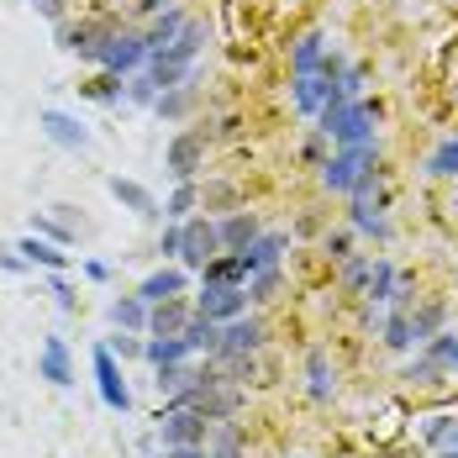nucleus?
I'll return each instance as SVG.
<instances>
[{
	"label": "nucleus",
	"instance_id": "1",
	"mask_svg": "<svg viewBox=\"0 0 458 458\" xmlns=\"http://www.w3.org/2000/svg\"><path fill=\"white\" fill-rule=\"evenodd\" d=\"M321 127L317 132H327V142H337V148H359V142H374V122H379V106L374 100H337V106H327L317 116Z\"/></svg>",
	"mask_w": 458,
	"mask_h": 458
},
{
	"label": "nucleus",
	"instance_id": "2",
	"mask_svg": "<svg viewBox=\"0 0 458 458\" xmlns=\"http://www.w3.org/2000/svg\"><path fill=\"white\" fill-rule=\"evenodd\" d=\"M374 164H379V142L337 148V153H327V164H321V190H332V195H353V184L364 180Z\"/></svg>",
	"mask_w": 458,
	"mask_h": 458
},
{
	"label": "nucleus",
	"instance_id": "3",
	"mask_svg": "<svg viewBox=\"0 0 458 458\" xmlns=\"http://www.w3.org/2000/svg\"><path fill=\"white\" fill-rule=\"evenodd\" d=\"M148 58H153V47H148V38L142 32H132V27H116L106 43H100V69L106 74H122V80H132L138 69H148Z\"/></svg>",
	"mask_w": 458,
	"mask_h": 458
},
{
	"label": "nucleus",
	"instance_id": "4",
	"mask_svg": "<svg viewBox=\"0 0 458 458\" xmlns=\"http://www.w3.org/2000/svg\"><path fill=\"white\" fill-rule=\"evenodd\" d=\"M90 364H95V390H100V406L116 416L132 411V390H127V374H122V359L111 353V343H95L90 348Z\"/></svg>",
	"mask_w": 458,
	"mask_h": 458
},
{
	"label": "nucleus",
	"instance_id": "5",
	"mask_svg": "<svg viewBox=\"0 0 458 458\" xmlns=\"http://www.w3.org/2000/svg\"><path fill=\"white\" fill-rule=\"evenodd\" d=\"M206 432H211V421L195 406H164L158 411V443L164 448H206Z\"/></svg>",
	"mask_w": 458,
	"mask_h": 458
},
{
	"label": "nucleus",
	"instance_id": "6",
	"mask_svg": "<svg viewBox=\"0 0 458 458\" xmlns=\"http://www.w3.org/2000/svg\"><path fill=\"white\" fill-rule=\"evenodd\" d=\"M216 253H222V237H216V222H211V216L180 222V269H195V275H200Z\"/></svg>",
	"mask_w": 458,
	"mask_h": 458
},
{
	"label": "nucleus",
	"instance_id": "7",
	"mask_svg": "<svg viewBox=\"0 0 458 458\" xmlns=\"http://www.w3.org/2000/svg\"><path fill=\"white\" fill-rule=\"evenodd\" d=\"M206 153H211V138L206 132H195V127H180L169 148H164V169L174 174V180H195L200 169H206Z\"/></svg>",
	"mask_w": 458,
	"mask_h": 458
},
{
	"label": "nucleus",
	"instance_id": "8",
	"mask_svg": "<svg viewBox=\"0 0 458 458\" xmlns=\"http://www.w3.org/2000/svg\"><path fill=\"white\" fill-rule=\"evenodd\" d=\"M264 343H269V327H264V317L248 311V317H237V321H222V343H216L211 359H216V364H222V359H253Z\"/></svg>",
	"mask_w": 458,
	"mask_h": 458
},
{
	"label": "nucleus",
	"instance_id": "9",
	"mask_svg": "<svg viewBox=\"0 0 458 458\" xmlns=\"http://www.w3.org/2000/svg\"><path fill=\"white\" fill-rule=\"evenodd\" d=\"M248 284H206L200 279V295H195V311H206V317H216V321H237V317H248Z\"/></svg>",
	"mask_w": 458,
	"mask_h": 458
},
{
	"label": "nucleus",
	"instance_id": "10",
	"mask_svg": "<svg viewBox=\"0 0 458 458\" xmlns=\"http://www.w3.org/2000/svg\"><path fill=\"white\" fill-rule=\"evenodd\" d=\"M116 32V21H58V47L64 53H80L85 64L100 58V43Z\"/></svg>",
	"mask_w": 458,
	"mask_h": 458
},
{
	"label": "nucleus",
	"instance_id": "11",
	"mask_svg": "<svg viewBox=\"0 0 458 458\" xmlns=\"http://www.w3.org/2000/svg\"><path fill=\"white\" fill-rule=\"evenodd\" d=\"M38 127H43V138L53 148H64V153H85L90 148V127L80 122V116H69V111H53L47 106L43 116H38Z\"/></svg>",
	"mask_w": 458,
	"mask_h": 458
},
{
	"label": "nucleus",
	"instance_id": "12",
	"mask_svg": "<svg viewBox=\"0 0 458 458\" xmlns=\"http://www.w3.org/2000/svg\"><path fill=\"white\" fill-rule=\"evenodd\" d=\"M38 379H47L53 390L74 385V353H69L64 337H43V348H38Z\"/></svg>",
	"mask_w": 458,
	"mask_h": 458
},
{
	"label": "nucleus",
	"instance_id": "13",
	"mask_svg": "<svg viewBox=\"0 0 458 458\" xmlns=\"http://www.w3.org/2000/svg\"><path fill=\"white\" fill-rule=\"evenodd\" d=\"M106 190H111V200H116L122 211H132V216H142V222L164 216V206H158V195H153L148 184H138V180H122V174H111V180H106Z\"/></svg>",
	"mask_w": 458,
	"mask_h": 458
},
{
	"label": "nucleus",
	"instance_id": "14",
	"mask_svg": "<svg viewBox=\"0 0 458 458\" xmlns=\"http://www.w3.org/2000/svg\"><path fill=\"white\" fill-rule=\"evenodd\" d=\"M284 248H290V237H284V232H259L237 259H242V269H248V279H253L259 269H275L279 259H284Z\"/></svg>",
	"mask_w": 458,
	"mask_h": 458
},
{
	"label": "nucleus",
	"instance_id": "15",
	"mask_svg": "<svg viewBox=\"0 0 458 458\" xmlns=\"http://www.w3.org/2000/svg\"><path fill=\"white\" fill-rule=\"evenodd\" d=\"M184 290H190V269H180V264H164V269H153V275L138 284V295L148 301V306L174 301V295H184Z\"/></svg>",
	"mask_w": 458,
	"mask_h": 458
},
{
	"label": "nucleus",
	"instance_id": "16",
	"mask_svg": "<svg viewBox=\"0 0 458 458\" xmlns=\"http://www.w3.org/2000/svg\"><path fill=\"white\" fill-rule=\"evenodd\" d=\"M16 253H21L32 269H47V275H64V269H69V253H64L53 237H38V232H27V237L16 242Z\"/></svg>",
	"mask_w": 458,
	"mask_h": 458
},
{
	"label": "nucleus",
	"instance_id": "17",
	"mask_svg": "<svg viewBox=\"0 0 458 458\" xmlns=\"http://www.w3.org/2000/svg\"><path fill=\"white\" fill-rule=\"evenodd\" d=\"M259 232H264V227H259V216H253V211H242V206L227 211V216H216V237H222V248H227V253H242Z\"/></svg>",
	"mask_w": 458,
	"mask_h": 458
},
{
	"label": "nucleus",
	"instance_id": "18",
	"mask_svg": "<svg viewBox=\"0 0 458 458\" xmlns=\"http://www.w3.org/2000/svg\"><path fill=\"white\" fill-rule=\"evenodd\" d=\"M190 301L184 295H174V301H158L153 311H148V337H180L184 332V321H190Z\"/></svg>",
	"mask_w": 458,
	"mask_h": 458
},
{
	"label": "nucleus",
	"instance_id": "19",
	"mask_svg": "<svg viewBox=\"0 0 458 458\" xmlns=\"http://www.w3.org/2000/svg\"><path fill=\"white\" fill-rule=\"evenodd\" d=\"M332 47H327V32H301L295 43H290V74H317L321 69V58H327Z\"/></svg>",
	"mask_w": 458,
	"mask_h": 458
},
{
	"label": "nucleus",
	"instance_id": "20",
	"mask_svg": "<svg viewBox=\"0 0 458 458\" xmlns=\"http://www.w3.org/2000/svg\"><path fill=\"white\" fill-rule=\"evenodd\" d=\"M148 311H153V306H148V301H142L138 290H132V295H116V301H111V306H106V317H111V327H116V332H148Z\"/></svg>",
	"mask_w": 458,
	"mask_h": 458
},
{
	"label": "nucleus",
	"instance_id": "21",
	"mask_svg": "<svg viewBox=\"0 0 458 458\" xmlns=\"http://www.w3.org/2000/svg\"><path fill=\"white\" fill-rule=\"evenodd\" d=\"M306 390H311V401H332L337 395V369L327 364V348L306 353Z\"/></svg>",
	"mask_w": 458,
	"mask_h": 458
},
{
	"label": "nucleus",
	"instance_id": "22",
	"mask_svg": "<svg viewBox=\"0 0 458 458\" xmlns=\"http://www.w3.org/2000/svg\"><path fill=\"white\" fill-rule=\"evenodd\" d=\"M348 227L353 232H369V237H390V222L379 216V200L374 195H348Z\"/></svg>",
	"mask_w": 458,
	"mask_h": 458
},
{
	"label": "nucleus",
	"instance_id": "23",
	"mask_svg": "<svg viewBox=\"0 0 458 458\" xmlns=\"http://www.w3.org/2000/svg\"><path fill=\"white\" fill-rule=\"evenodd\" d=\"M142 359H148L153 369H164V364H190V359H195V348L184 343V332H180V337H148V343H142Z\"/></svg>",
	"mask_w": 458,
	"mask_h": 458
},
{
	"label": "nucleus",
	"instance_id": "24",
	"mask_svg": "<svg viewBox=\"0 0 458 458\" xmlns=\"http://www.w3.org/2000/svg\"><path fill=\"white\" fill-rule=\"evenodd\" d=\"M395 290H401V275H395V264H390V259H374V269H369V284H364V301H369V306H390V301H395Z\"/></svg>",
	"mask_w": 458,
	"mask_h": 458
},
{
	"label": "nucleus",
	"instance_id": "25",
	"mask_svg": "<svg viewBox=\"0 0 458 458\" xmlns=\"http://www.w3.org/2000/svg\"><path fill=\"white\" fill-rule=\"evenodd\" d=\"M184 343H190L195 353H216V343H222V321L206 317V311H190V321H184Z\"/></svg>",
	"mask_w": 458,
	"mask_h": 458
},
{
	"label": "nucleus",
	"instance_id": "26",
	"mask_svg": "<svg viewBox=\"0 0 458 458\" xmlns=\"http://www.w3.org/2000/svg\"><path fill=\"white\" fill-rule=\"evenodd\" d=\"M379 332H385V348H390V353H411V348H416V337H411V311H406V306H390Z\"/></svg>",
	"mask_w": 458,
	"mask_h": 458
},
{
	"label": "nucleus",
	"instance_id": "27",
	"mask_svg": "<svg viewBox=\"0 0 458 458\" xmlns=\"http://www.w3.org/2000/svg\"><path fill=\"white\" fill-rule=\"evenodd\" d=\"M184 21H190V16H184L180 5H164V11H158V21H153L142 38H148V47H153V53H164V47H169V43L184 32Z\"/></svg>",
	"mask_w": 458,
	"mask_h": 458
},
{
	"label": "nucleus",
	"instance_id": "28",
	"mask_svg": "<svg viewBox=\"0 0 458 458\" xmlns=\"http://www.w3.org/2000/svg\"><path fill=\"white\" fill-rule=\"evenodd\" d=\"M195 206H200V184L195 180H174L169 200H164V222H190Z\"/></svg>",
	"mask_w": 458,
	"mask_h": 458
},
{
	"label": "nucleus",
	"instance_id": "29",
	"mask_svg": "<svg viewBox=\"0 0 458 458\" xmlns=\"http://www.w3.org/2000/svg\"><path fill=\"white\" fill-rule=\"evenodd\" d=\"M448 327V306L443 301H427V306H416L411 311V337H416V348L427 343V337H437Z\"/></svg>",
	"mask_w": 458,
	"mask_h": 458
},
{
	"label": "nucleus",
	"instance_id": "30",
	"mask_svg": "<svg viewBox=\"0 0 458 458\" xmlns=\"http://www.w3.org/2000/svg\"><path fill=\"white\" fill-rule=\"evenodd\" d=\"M195 374H200V364H164V369H153V385H158V395L169 401V395H180V390H195Z\"/></svg>",
	"mask_w": 458,
	"mask_h": 458
},
{
	"label": "nucleus",
	"instance_id": "31",
	"mask_svg": "<svg viewBox=\"0 0 458 458\" xmlns=\"http://www.w3.org/2000/svg\"><path fill=\"white\" fill-rule=\"evenodd\" d=\"M421 353L443 369V374H458V332H454V327H443L437 337H427V343H421Z\"/></svg>",
	"mask_w": 458,
	"mask_h": 458
},
{
	"label": "nucleus",
	"instance_id": "32",
	"mask_svg": "<svg viewBox=\"0 0 458 458\" xmlns=\"http://www.w3.org/2000/svg\"><path fill=\"white\" fill-rule=\"evenodd\" d=\"M200 279H206V284H248V269H242V259H237V253L222 248V253L200 269Z\"/></svg>",
	"mask_w": 458,
	"mask_h": 458
},
{
	"label": "nucleus",
	"instance_id": "33",
	"mask_svg": "<svg viewBox=\"0 0 458 458\" xmlns=\"http://www.w3.org/2000/svg\"><path fill=\"white\" fill-rule=\"evenodd\" d=\"M279 290H284V269H259V275L248 279V301L253 306H269V301H279Z\"/></svg>",
	"mask_w": 458,
	"mask_h": 458
},
{
	"label": "nucleus",
	"instance_id": "34",
	"mask_svg": "<svg viewBox=\"0 0 458 458\" xmlns=\"http://www.w3.org/2000/svg\"><path fill=\"white\" fill-rule=\"evenodd\" d=\"M427 174L432 180H458V138H443L427 158Z\"/></svg>",
	"mask_w": 458,
	"mask_h": 458
},
{
	"label": "nucleus",
	"instance_id": "35",
	"mask_svg": "<svg viewBox=\"0 0 458 458\" xmlns=\"http://www.w3.org/2000/svg\"><path fill=\"white\" fill-rule=\"evenodd\" d=\"M190 106H195V85H174V90H164L158 100H153V111H158L164 122H180Z\"/></svg>",
	"mask_w": 458,
	"mask_h": 458
},
{
	"label": "nucleus",
	"instance_id": "36",
	"mask_svg": "<svg viewBox=\"0 0 458 458\" xmlns=\"http://www.w3.org/2000/svg\"><path fill=\"white\" fill-rule=\"evenodd\" d=\"M80 95H90V100H100V106H116V100L127 95V80H122V74H106V69H100L90 85H80Z\"/></svg>",
	"mask_w": 458,
	"mask_h": 458
},
{
	"label": "nucleus",
	"instance_id": "37",
	"mask_svg": "<svg viewBox=\"0 0 458 458\" xmlns=\"http://www.w3.org/2000/svg\"><path fill=\"white\" fill-rule=\"evenodd\" d=\"M421 437H427L437 454H443V448H458V416H427Z\"/></svg>",
	"mask_w": 458,
	"mask_h": 458
},
{
	"label": "nucleus",
	"instance_id": "38",
	"mask_svg": "<svg viewBox=\"0 0 458 458\" xmlns=\"http://www.w3.org/2000/svg\"><path fill=\"white\" fill-rule=\"evenodd\" d=\"M200 206L206 211H237V184H227V180H211V184H200Z\"/></svg>",
	"mask_w": 458,
	"mask_h": 458
},
{
	"label": "nucleus",
	"instance_id": "39",
	"mask_svg": "<svg viewBox=\"0 0 458 458\" xmlns=\"http://www.w3.org/2000/svg\"><path fill=\"white\" fill-rule=\"evenodd\" d=\"M32 232H38V237H53L58 248H69V242H74V232H69V222H64L58 211H53V216H32Z\"/></svg>",
	"mask_w": 458,
	"mask_h": 458
},
{
	"label": "nucleus",
	"instance_id": "40",
	"mask_svg": "<svg viewBox=\"0 0 458 458\" xmlns=\"http://www.w3.org/2000/svg\"><path fill=\"white\" fill-rule=\"evenodd\" d=\"M369 269H374V259H359V253H353V259H343V284H348V290H364Z\"/></svg>",
	"mask_w": 458,
	"mask_h": 458
},
{
	"label": "nucleus",
	"instance_id": "41",
	"mask_svg": "<svg viewBox=\"0 0 458 458\" xmlns=\"http://www.w3.org/2000/svg\"><path fill=\"white\" fill-rule=\"evenodd\" d=\"M321 253H327V259H337V264H343V259H353V232H327V237H321Z\"/></svg>",
	"mask_w": 458,
	"mask_h": 458
},
{
	"label": "nucleus",
	"instance_id": "42",
	"mask_svg": "<svg viewBox=\"0 0 458 458\" xmlns=\"http://www.w3.org/2000/svg\"><path fill=\"white\" fill-rule=\"evenodd\" d=\"M127 100H132V106H153V100H158V85H153V80L138 69V74L127 80Z\"/></svg>",
	"mask_w": 458,
	"mask_h": 458
},
{
	"label": "nucleus",
	"instance_id": "43",
	"mask_svg": "<svg viewBox=\"0 0 458 458\" xmlns=\"http://www.w3.org/2000/svg\"><path fill=\"white\" fill-rule=\"evenodd\" d=\"M406 379H411V385H437V379H443V369H437L432 359H427V353H421V359L406 369Z\"/></svg>",
	"mask_w": 458,
	"mask_h": 458
},
{
	"label": "nucleus",
	"instance_id": "44",
	"mask_svg": "<svg viewBox=\"0 0 458 458\" xmlns=\"http://www.w3.org/2000/svg\"><path fill=\"white\" fill-rule=\"evenodd\" d=\"M111 353H116L122 364H127V359H142V343H138V332H116V337H111Z\"/></svg>",
	"mask_w": 458,
	"mask_h": 458
},
{
	"label": "nucleus",
	"instance_id": "45",
	"mask_svg": "<svg viewBox=\"0 0 458 458\" xmlns=\"http://www.w3.org/2000/svg\"><path fill=\"white\" fill-rule=\"evenodd\" d=\"M206 458H242V448H237V432H232V427H222V432H216V448H211Z\"/></svg>",
	"mask_w": 458,
	"mask_h": 458
},
{
	"label": "nucleus",
	"instance_id": "46",
	"mask_svg": "<svg viewBox=\"0 0 458 458\" xmlns=\"http://www.w3.org/2000/svg\"><path fill=\"white\" fill-rule=\"evenodd\" d=\"M47 290H53L58 311H74V290H69V279H64V275H47Z\"/></svg>",
	"mask_w": 458,
	"mask_h": 458
},
{
	"label": "nucleus",
	"instance_id": "47",
	"mask_svg": "<svg viewBox=\"0 0 458 458\" xmlns=\"http://www.w3.org/2000/svg\"><path fill=\"white\" fill-rule=\"evenodd\" d=\"M158 253H164V264H169V259L180 264V222H169V232L158 237Z\"/></svg>",
	"mask_w": 458,
	"mask_h": 458
},
{
	"label": "nucleus",
	"instance_id": "48",
	"mask_svg": "<svg viewBox=\"0 0 458 458\" xmlns=\"http://www.w3.org/2000/svg\"><path fill=\"white\" fill-rule=\"evenodd\" d=\"M64 5H69V0H32V11L47 16V21H64Z\"/></svg>",
	"mask_w": 458,
	"mask_h": 458
},
{
	"label": "nucleus",
	"instance_id": "49",
	"mask_svg": "<svg viewBox=\"0 0 458 458\" xmlns=\"http://www.w3.org/2000/svg\"><path fill=\"white\" fill-rule=\"evenodd\" d=\"M158 458H206V448H164Z\"/></svg>",
	"mask_w": 458,
	"mask_h": 458
},
{
	"label": "nucleus",
	"instance_id": "50",
	"mask_svg": "<svg viewBox=\"0 0 458 458\" xmlns=\"http://www.w3.org/2000/svg\"><path fill=\"white\" fill-rule=\"evenodd\" d=\"M85 275H90V279H111V264H100V259H90V264H85Z\"/></svg>",
	"mask_w": 458,
	"mask_h": 458
},
{
	"label": "nucleus",
	"instance_id": "51",
	"mask_svg": "<svg viewBox=\"0 0 458 458\" xmlns=\"http://www.w3.org/2000/svg\"><path fill=\"white\" fill-rule=\"evenodd\" d=\"M164 5H174V0H142V11H164Z\"/></svg>",
	"mask_w": 458,
	"mask_h": 458
},
{
	"label": "nucleus",
	"instance_id": "52",
	"mask_svg": "<svg viewBox=\"0 0 458 458\" xmlns=\"http://www.w3.org/2000/svg\"><path fill=\"white\" fill-rule=\"evenodd\" d=\"M437 458H458V448H443V454H437Z\"/></svg>",
	"mask_w": 458,
	"mask_h": 458
},
{
	"label": "nucleus",
	"instance_id": "53",
	"mask_svg": "<svg viewBox=\"0 0 458 458\" xmlns=\"http://www.w3.org/2000/svg\"><path fill=\"white\" fill-rule=\"evenodd\" d=\"M454 184H458V180H454ZM454 211H458V200H454Z\"/></svg>",
	"mask_w": 458,
	"mask_h": 458
}]
</instances>
